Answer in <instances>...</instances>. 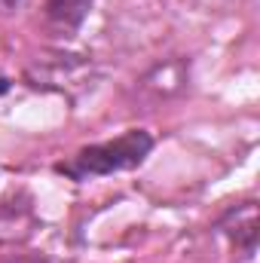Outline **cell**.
Wrapping results in <instances>:
<instances>
[{
	"label": "cell",
	"instance_id": "1",
	"mask_svg": "<svg viewBox=\"0 0 260 263\" xmlns=\"http://www.w3.org/2000/svg\"><path fill=\"white\" fill-rule=\"evenodd\" d=\"M153 150V135L144 129H129L126 135L104 141V144H89L83 150H77L70 159L59 162L55 172L65 175L70 181H92V178H107L117 172H129L138 168Z\"/></svg>",
	"mask_w": 260,
	"mask_h": 263
},
{
	"label": "cell",
	"instance_id": "2",
	"mask_svg": "<svg viewBox=\"0 0 260 263\" xmlns=\"http://www.w3.org/2000/svg\"><path fill=\"white\" fill-rule=\"evenodd\" d=\"M95 0H46V22L55 34H77L86 15L92 12Z\"/></svg>",
	"mask_w": 260,
	"mask_h": 263
},
{
	"label": "cell",
	"instance_id": "3",
	"mask_svg": "<svg viewBox=\"0 0 260 263\" xmlns=\"http://www.w3.org/2000/svg\"><path fill=\"white\" fill-rule=\"evenodd\" d=\"M22 6H25V0H0V15H9V12H15Z\"/></svg>",
	"mask_w": 260,
	"mask_h": 263
}]
</instances>
